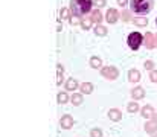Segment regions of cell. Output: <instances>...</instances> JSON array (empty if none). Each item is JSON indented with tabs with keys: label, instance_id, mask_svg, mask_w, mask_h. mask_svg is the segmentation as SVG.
<instances>
[{
	"label": "cell",
	"instance_id": "cell-20",
	"mask_svg": "<svg viewBox=\"0 0 157 137\" xmlns=\"http://www.w3.org/2000/svg\"><path fill=\"white\" fill-rule=\"evenodd\" d=\"M59 18L61 20H64V18H72V11H70V8H61V11H59Z\"/></svg>",
	"mask_w": 157,
	"mask_h": 137
},
{
	"label": "cell",
	"instance_id": "cell-24",
	"mask_svg": "<svg viewBox=\"0 0 157 137\" xmlns=\"http://www.w3.org/2000/svg\"><path fill=\"white\" fill-rule=\"evenodd\" d=\"M90 137H102V130L101 128H93L90 131Z\"/></svg>",
	"mask_w": 157,
	"mask_h": 137
},
{
	"label": "cell",
	"instance_id": "cell-16",
	"mask_svg": "<svg viewBox=\"0 0 157 137\" xmlns=\"http://www.w3.org/2000/svg\"><path fill=\"white\" fill-rule=\"evenodd\" d=\"M93 32H95V35H96V37H105L108 31H107V28L102 26V25H95Z\"/></svg>",
	"mask_w": 157,
	"mask_h": 137
},
{
	"label": "cell",
	"instance_id": "cell-13",
	"mask_svg": "<svg viewBox=\"0 0 157 137\" xmlns=\"http://www.w3.org/2000/svg\"><path fill=\"white\" fill-rule=\"evenodd\" d=\"M131 97H133L134 101L144 99V97H145V90H144L142 87H134V89L131 90Z\"/></svg>",
	"mask_w": 157,
	"mask_h": 137
},
{
	"label": "cell",
	"instance_id": "cell-21",
	"mask_svg": "<svg viewBox=\"0 0 157 137\" xmlns=\"http://www.w3.org/2000/svg\"><path fill=\"white\" fill-rule=\"evenodd\" d=\"M56 101H58V104H67V101H69V94L66 93V91H59L58 94H56Z\"/></svg>",
	"mask_w": 157,
	"mask_h": 137
},
{
	"label": "cell",
	"instance_id": "cell-2",
	"mask_svg": "<svg viewBox=\"0 0 157 137\" xmlns=\"http://www.w3.org/2000/svg\"><path fill=\"white\" fill-rule=\"evenodd\" d=\"M130 8L131 12L145 15L153 9V0H130Z\"/></svg>",
	"mask_w": 157,
	"mask_h": 137
},
{
	"label": "cell",
	"instance_id": "cell-22",
	"mask_svg": "<svg viewBox=\"0 0 157 137\" xmlns=\"http://www.w3.org/2000/svg\"><path fill=\"white\" fill-rule=\"evenodd\" d=\"M127 111L128 113H137V111H140V107H139V104L136 101H133V102H130L127 105Z\"/></svg>",
	"mask_w": 157,
	"mask_h": 137
},
{
	"label": "cell",
	"instance_id": "cell-33",
	"mask_svg": "<svg viewBox=\"0 0 157 137\" xmlns=\"http://www.w3.org/2000/svg\"><path fill=\"white\" fill-rule=\"evenodd\" d=\"M156 47H157V34H156Z\"/></svg>",
	"mask_w": 157,
	"mask_h": 137
},
{
	"label": "cell",
	"instance_id": "cell-3",
	"mask_svg": "<svg viewBox=\"0 0 157 137\" xmlns=\"http://www.w3.org/2000/svg\"><path fill=\"white\" fill-rule=\"evenodd\" d=\"M144 35L140 34V32H131L130 35H128V38H127V43H128V47L131 49V50H137L140 46L144 44Z\"/></svg>",
	"mask_w": 157,
	"mask_h": 137
},
{
	"label": "cell",
	"instance_id": "cell-10",
	"mask_svg": "<svg viewBox=\"0 0 157 137\" xmlns=\"http://www.w3.org/2000/svg\"><path fill=\"white\" fill-rule=\"evenodd\" d=\"M90 18H92V21H93L95 25H101V21H102L104 15H102V12L96 8V9H93V11L90 12Z\"/></svg>",
	"mask_w": 157,
	"mask_h": 137
},
{
	"label": "cell",
	"instance_id": "cell-35",
	"mask_svg": "<svg viewBox=\"0 0 157 137\" xmlns=\"http://www.w3.org/2000/svg\"><path fill=\"white\" fill-rule=\"evenodd\" d=\"M156 25H157V17H156Z\"/></svg>",
	"mask_w": 157,
	"mask_h": 137
},
{
	"label": "cell",
	"instance_id": "cell-11",
	"mask_svg": "<svg viewBox=\"0 0 157 137\" xmlns=\"http://www.w3.org/2000/svg\"><path fill=\"white\" fill-rule=\"evenodd\" d=\"M108 117L113 122H119L122 119V111L117 110V108H111V110H108Z\"/></svg>",
	"mask_w": 157,
	"mask_h": 137
},
{
	"label": "cell",
	"instance_id": "cell-31",
	"mask_svg": "<svg viewBox=\"0 0 157 137\" xmlns=\"http://www.w3.org/2000/svg\"><path fill=\"white\" fill-rule=\"evenodd\" d=\"M117 5H119L121 8H125V6L128 5V0H117Z\"/></svg>",
	"mask_w": 157,
	"mask_h": 137
},
{
	"label": "cell",
	"instance_id": "cell-5",
	"mask_svg": "<svg viewBox=\"0 0 157 137\" xmlns=\"http://www.w3.org/2000/svg\"><path fill=\"white\" fill-rule=\"evenodd\" d=\"M119 18H121V15H119V12H117L114 8H110V9L107 11V14H105V20H107V23H110V25L117 23Z\"/></svg>",
	"mask_w": 157,
	"mask_h": 137
},
{
	"label": "cell",
	"instance_id": "cell-7",
	"mask_svg": "<svg viewBox=\"0 0 157 137\" xmlns=\"http://www.w3.org/2000/svg\"><path fill=\"white\" fill-rule=\"evenodd\" d=\"M59 127H61L63 130H69V128H72V127H73V117H72L70 114H64V116H61V119H59Z\"/></svg>",
	"mask_w": 157,
	"mask_h": 137
},
{
	"label": "cell",
	"instance_id": "cell-27",
	"mask_svg": "<svg viewBox=\"0 0 157 137\" xmlns=\"http://www.w3.org/2000/svg\"><path fill=\"white\" fill-rule=\"evenodd\" d=\"M144 67H145L147 70L153 72V70H154V69H153V67H154V63H153L151 59H148V61H145V63H144Z\"/></svg>",
	"mask_w": 157,
	"mask_h": 137
},
{
	"label": "cell",
	"instance_id": "cell-34",
	"mask_svg": "<svg viewBox=\"0 0 157 137\" xmlns=\"http://www.w3.org/2000/svg\"><path fill=\"white\" fill-rule=\"evenodd\" d=\"M153 137H157V133H154V134H153Z\"/></svg>",
	"mask_w": 157,
	"mask_h": 137
},
{
	"label": "cell",
	"instance_id": "cell-1",
	"mask_svg": "<svg viewBox=\"0 0 157 137\" xmlns=\"http://www.w3.org/2000/svg\"><path fill=\"white\" fill-rule=\"evenodd\" d=\"M72 15L81 17L93 11V0H70Z\"/></svg>",
	"mask_w": 157,
	"mask_h": 137
},
{
	"label": "cell",
	"instance_id": "cell-28",
	"mask_svg": "<svg viewBox=\"0 0 157 137\" xmlns=\"http://www.w3.org/2000/svg\"><path fill=\"white\" fill-rule=\"evenodd\" d=\"M93 5L99 9V8H102V6H105L107 5V2L105 0H93Z\"/></svg>",
	"mask_w": 157,
	"mask_h": 137
},
{
	"label": "cell",
	"instance_id": "cell-12",
	"mask_svg": "<svg viewBox=\"0 0 157 137\" xmlns=\"http://www.w3.org/2000/svg\"><path fill=\"white\" fill-rule=\"evenodd\" d=\"M79 82H78V79H75V78H69L67 81H66V90L67 91H75L76 89H79Z\"/></svg>",
	"mask_w": 157,
	"mask_h": 137
},
{
	"label": "cell",
	"instance_id": "cell-25",
	"mask_svg": "<svg viewBox=\"0 0 157 137\" xmlns=\"http://www.w3.org/2000/svg\"><path fill=\"white\" fill-rule=\"evenodd\" d=\"M122 20H124V21H133L131 12H130V11H122Z\"/></svg>",
	"mask_w": 157,
	"mask_h": 137
},
{
	"label": "cell",
	"instance_id": "cell-4",
	"mask_svg": "<svg viewBox=\"0 0 157 137\" xmlns=\"http://www.w3.org/2000/svg\"><path fill=\"white\" fill-rule=\"evenodd\" d=\"M101 75L104 76L105 79H108V81H114L119 76V70L114 66H105V67L101 69Z\"/></svg>",
	"mask_w": 157,
	"mask_h": 137
},
{
	"label": "cell",
	"instance_id": "cell-19",
	"mask_svg": "<svg viewBox=\"0 0 157 137\" xmlns=\"http://www.w3.org/2000/svg\"><path fill=\"white\" fill-rule=\"evenodd\" d=\"M82 93H73L72 96H70V102L73 104V105H81L82 104Z\"/></svg>",
	"mask_w": 157,
	"mask_h": 137
},
{
	"label": "cell",
	"instance_id": "cell-29",
	"mask_svg": "<svg viewBox=\"0 0 157 137\" xmlns=\"http://www.w3.org/2000/svg\"><path fill=\"white\" fill-rule=\"evenodd\" d=\"M150 81H151V82H157V70L150 72Z\"/></svg>",
	"mask_w": 157,
	"mask_h": 137
},
{
	"label": "cell",
	"instance_id": "cell-23",
	"mask_svg": "<svg viewBox=\"0 0 157 137\" xmlns=\"http://www.w3.org/2000/svg\"><path fill=\"white\" fill-rule=\"evenodd\" d=\"M92 26H93V21H92V18H90V17L82 18V21H81V28H82L84 31H89Z\"/></svg>",
	"mask_w": 157,
	"mask_h": 137
},
{
	"label": "cell",
	"instance_id": "cell-6",
	"mask_svg": "<svg viewBox=\"0 0 157 137\" xmlns=\"http://www.w3.org/2000/svg\"><path fill=\"white\" fill-rule=\"evenodd\" d=\"M140 116H142V117H145L147 120L154 119V116H156L154 108H153L151 105H145V107H142V108H140Z\"/></svg>",
	"mask_w": 157,
	"mask_h": 137
},
{
	"label": "cell",
	"instance_id": "cell-30",
	"mask_svg": "<svg viewBox=\"0 0 157 137\" xmlns=\"http://www.w3.org/2000/svg\"><path fill=\"white\" fill-rule=\"evenodd\" d=\"M63 79H64L63 72H58V73H56V84H58V86H61V84H63Z\"/></svg>",
	"mask_w": 157,
	"mask_h": 137
},
{
	"label": "cell",
	"instance_id": "cell-32",
	"mask_svg": "<svg viewBox=\"0 0 157 137\" xmlns=\"http://www.w3.org/2000/svg\"><path fill=\"white\" fill-rule=\"evenodd\" d=\"M56 67H58V72H64V67L61 64H56Z\"/></svg>",
	"mask_w": 157,
	"mask_h": 137
},
{
	"label": "cell",
	"instance_id": "cell-17",
	"mask_svg": "<svg viewBox=\"0 0 157 137\" xmlns=\"http://www.w3.org/2000/svg\"><path fill=\"white\" fill-rule=\"evenodd\" d=\"M79 91H81L82 94H90V93L93 91V84H92V82H82V84L79 86Z\"/></svg>",
	"mask_w": 157,
	"mask_h": 137
},
{
	"label": "cell",
	"instance_id": "cell-14",
	"mask_svg": "<svg viewBox=\"0 0 157 137\" xmlns=\"http://www.w3.org/2000/svg\"><path fill=\"white\" fill-rule=\"evenodd\" d=\"M128 81L130 82H139L140 81V72L136 70V69L128 70Z\"/></svg>",
	"mask_w": 157,
	"mask_h": 137
},
{
	"label": "cell",
	"instance_id": "cell-8",
	"mask_svg": "<svg viewBox=\"0 0 157 137\" xmlns=\"http://www.w3.org/2000/svg\"><path fill=\"white\" fill-rule=\"evenodd\" d=\"M144 37H145V38H144V44L147 46V49H154V47H156V34L147 32Z\"/></svg>",
	"mask_w": 157,
	"mask_h": 137
},
{
	"label": "cell",
	"instance_id": "cell-9",
	"mask_svg": "<svg viewBox=\"0 0 157 137\" xmlns=\"http://www.w3.org/2000/svg\"><path fill=\"white\" fill-rule=\"evenodd\" d=\"M144 128H145V131L150 133V134L157 133V116H154V119H151V120H147V124H145Z\"/></svg>",
	"mask_w": 157,
	"mask_h": 137
},
{
	"label": "cell",
	"instance_id": "cell-15",
	"mask_svg": "<svg viewBox=\"0 0 157 137\" xmlns=\"http://www.w3.org/2000/svg\"><path fill=\"white\" fill-rule=\"evenodd\" d=\"M133 23H134L136 26H139V28H144V26L148 25V18H147L145 15H139V17H134V18H133Z\"/></svg>",
	"mask_w": 157,
	"mask_h": 137
},
{
	"label": "cell",
	"instance_id": "cell-26",
	"mask_svg": "<svg viewBox=\"0 0 157 137\" xmlns=\"http://www.w3.org/2000/svg\"><path fill=\"white\" fill-rule=\"evenodd\" d=\"M69 21H70V25H72V26H76V25H81L82 18H79V17H76V15H72V18H70Z\"/></svg>",
	"mask_w": 157,
	"mask_h": 137
},
{
	"label": "cell",
	"instance_id": "cell-18",
	"mask_svg": "<svg viewBox=\"0 0 157 137\" xmlns=\"http://www.w3.org/2000/svg\"><path fill=\"white\" fill-rule=\"evenodd\" d=\"M90 67L92 69H102V59L99 56H92L90 58Z\"/></svg>",
	"mask_w": 157,
	"mask_h": 137
}]
</instances>
